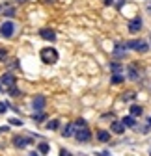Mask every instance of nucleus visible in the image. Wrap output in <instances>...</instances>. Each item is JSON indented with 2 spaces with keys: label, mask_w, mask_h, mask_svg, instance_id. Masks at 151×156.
I'll list each match as a JSON object with an SVG mask.
<instances>
[{
  "label": "nucleus",
  "mask_w": 151,
  "mask_h": 156,
  "mask_svg": "<svg viewBox=\"0 0 151 156\" xmlns=\"http://www.w3.org/2000/svg\"><path fill=\"white\" fill-rule=\"evenodd\" d=\"M140 30H142V19H140V17L133 19V21H129V32H131V34H136V32H140Z\"/></svg>",
  "instance_id": "nucleus-10"
},
{
  "label": "nucleus",
  "mask_w": 151,
  "mask_h": 156,
  "mask_svg": "<svg viewBox=\"0 0 151 156\" xmlns=\"http://www.w3.org/2000/svg\"><path fill=\"white\" fill-rule=\"evenodd\" d=\"M97 140H99L101 143L110 141V132H106V130H99V132H97Z\"/></svg>",
  "instance_id": "nucleus-14"
},
{
  "label": "nucleus",
  "mask_w": 151,
  "mask_h": 156,
  "mask_svg": "<svg viewBox=\"0 0 151 156\" xmlns=\"http://www.w3.org/2000/svg\"><path fill=\"white\" fill-rule=\"evenodd\" d=\"M2 13H4V19H11V17H15V8L8 6V8H6Z\"/></svg>",
  "instance_id": "nucleus-22"
},
{
  "label": "nucleus",
  "mask_w": 151,
  "mask_h": 156,
  "mask_svg": "<svg viewBox=\"0 0 151 156\" xmlns=\"http://www.w3.org/2000/svg\"><path fill=\"white\" fill-rule=\"evenodd\" d=\"M125 48H133V50L142 52V54L149 50L147 43H145V41H142V39H133V41H127V43H125Z\"/></svg>",
  "instance_id": "nucleus-4"
},
{
  "label": "nucleus",
  "mask_w": 151,
  "mask_h": 156,
  "mask_svg": "<svg viewBox=\"0 0 151 156\" xmlns=\"http://www.w3.org/2000/svg\"><path fill=\"white\" fill-rule=\"evenodd\" d=\"M112 84H121V82H125V76L121 74V73H118V74H112V80H110Z\"/></svg>",
  "instance_id": "nucleus-19"
},
{
  "label": "nucleus",
  "mask_w": 151,
  "mask_h": 156,
  "mask_svg": "<svg viewBox=\"0 0 151 156\" xmlns=\"http://www.w3.org/2000/svg\"><path fill=\"white\" fill-rule=\"evenodd\" d=\"M90 138H91V132L88 130V126H84V128H77V130H75V140H77L79 143H88Z\"/></svg>",
  "instance_id": "nucleus-5"
},
{
  "label": "nucleus",
  "mask_w": 151,
  "mask_h": 156,
  "mask_svg": "<svg viewBox=\"0 0 151 156\" xmlns=\"http://www.w3.org/2000/svg\"><path fill=\"white\" fill-rule=\"evenodd\" d=\"M97 156H110L108 152H105V151H101V152H97Z\"/></svg>",
  "instance_id": "nucleus-32"
},
{
  "label": "nucleus",
  "mask_w": 151,
  "mask_h": 156,
  "mask_svg": "<svg viewBox=\"0 0 151 156\" xmlns=\"http://www.w3.org/2000/svg\"><path fill=\"white\" fill-rule=\"evenodd\" d=\"M39 56H41V62H43V63H47V65L56 63V62H58V58H60V56H58V50H56V48H50V47L41 48Z\"/></svg>",
  "instance_id": "nucleus-2"
},
{
  "label": "nucleus",
  "mask_w": 151,
  "mask_h": 156,
  "mask_svg": "<svg viewBox=\"0 0 151 156\" xmlns=\"http://www.w3.org/2000/svg\"><path fill=\"white\" fill-rule=\"evenodd\" d=\"M114 58H125V54H127V48H125V45H116V48H114Z\"/></svg>",
  "instance_id": "nucleus-13"
},
{
  "label": "nucleus",
  "mask_w": 151,
  "mask_h": 156,
  "mask_svg": "<svg viewBox=\"0 0 151 156\" xmlns=\"http://www.w3.org/2000/svg\"><path fill=\"white\" fill-rule=\"evenodd\" d=\"M110 130L114 132V134H123L125 132V125L121 121H114V123L110 125Z\"/></svg>",
  "instance_id": "nucleus-11"
},
{
  "label": "nucleus",
  "mask_w": 151,
  "mask_h": 156,
  "mask_svg": "<svg viewBox=\"0 0 151 156\" xmlns=\"http://www.w3.org/2000/svg\"><path fill=\"white\" fill-rule=\"evenodd\" d=\"M32 143V138H28V136H15L13 138V147L15 149H24Z\"/></svg>",
  "instance_id": "nucleus-6"
},
{
  "label": "nucleus",
  "mask_w": 151,
  "mask_h": 156,
  "mask_svg": "<svg viewBox=\"0 0 151 156\" xmlns=\"http://www.w3.org/2000/svg\"><path fill=\"white\" fill-rule=\"evenodd\" d=\"M60 156H71V152H69L67 149H62V151H60Z\"/></svg>",
  "instance_id": "nucleus-28"
},
{
  "label": "nucleus",
  "mask_w": 151,
  "mask_h": 156,
  "mask_svg": "<svg viewBox=\"0 0 151 156\" xmlns=\"http://www.w3.org/2000/svg\"><path fill=\"white\" fill-rule=\"evenodd\" d=\"M45 97L43 95H35L34 97V101H32V108H34V112H43L45 110Z\"/></svg>",
  "instance_id": "nucleus-7"
},
{
  "label": "nucleus",
  "mask_w": 151,
  "mask_h": 156,
  "mask_svg": "<svg viewBox=\"0 0 151 156\" xmlns=\"http://www.w3.org/2000/svg\"><path fill=\"white\" fill-rule=\"evenodd\" d=\"M6 58H8V50L0 48V62H6Z\"/></svg>",
  "instance_id": "nucleus-26"
},
{
  "label": "nucleus",
  "mask_w": 151,
  "mask_h": 156,
  "mask_svg": "<svg viewBox=\"0 0 151 156\" xmlns=\"http://www.w3.org/2000/svg\"><path fill=\"white\" fill-rule=\"evenodd\" d=\"M8 130H9L8 126H0V132H8Z\"/></svg>",
  "instance_id": "nucleus-33"
},
{
  "label": "nucleus",
  "mask_w": 151,
  "mask_h": 156,
  "mask_svg": "<svg viewBox=\"0 0 151 156\" xmlns=\"http://www.w3.org/2000/svg\"><path fill=\"white\" fill-rule=\"evenodd\" d=\"M134 97H136L134 91H127V95H123V101H133Z\"/></svg>",
  "instance_id": "nucleus-23"
},
{
  "label": "nucleus",
  "mask_w": 151,
  "mask_h": 156,
  "mask_svg": "<svg viewBox=\"0 0 151 156\" xmlns=\"http://www.w3.org/2000/svg\"><path fill=\"white\" fill-rule=\"evenodd\" d=\"M58 126H60V121H58V119H50V121L47 123V128H49V130H58Z\"/></svg>",
  "instance_id": "nucleus-21"
},
{
  "label": "nucleus",
  "mask_w": 151,
  "mask_h": 156,
  "mask_svg": "<svg viewBox=\"0 0 151 156\" xmlns=\"http://www.w3.org/2000/svg\"><path fill=\"white\" fill-rule=\"evenodd\" d=\"M127 76H129V80H140V73H138V67L134 65V63H131L129 67H127Z\"/></svg>",
  "instance_id": "nucleus-9"
},
{
  "label": "nucleus",
  "mask_w": 151,
  "mask_h": 156,
  "mask_svg": "<svg viewBox=\"0 0 151 156\" xmlns=\"http://www.w3.org/2000/svg\"><path fill=\"white\" fill-rule=\"evenodd\" d=\"M39 37H41V39H45V41L54 43V41H56V32H54V30H50V28H41V30H39Z\"/></svg>",
  "instance_id": "nucleus-8"
},
{
  "label": "nucleus",
  "mask_w": 151,
  "mask_h": 156,
  "mask_svg": "<svg viewBox=\"0 0 151 156\" xmlns=\"http://www.w3.org/2000/svg\"><path fill=\"white\" fill-rule=\"evenodd\" d=\"M8 91H9V95H11V97H19V95H21V91L17 89V86H15V87H11V89H8Z\"/></svg>",
  "instance_id": "nucleus-27"
},
{
  "label": "nucleus",
  "mask_w": 151,
  "mask_h": 156,
  "mask_svg": "<svg viewBox=\"0 0 151 156\" xmlns=\"http://www.w3.org/2000/svg\"><path fill=\"white\" fill-rule=\"evenodd\" d=\"M110 71H112V74H118V73L123 71V67H121V63H118V62H112V63H110Z\"/></svg>",
  "instance_id": "nucleus-18"
},
{
  "label": "nucleus",
  "mask_w": 151,
  "mask_h": 156,
  "mask_svg": "<svg viewBox=\"0 0 151 156\" xmlns=\"http://www.w3.org/2000/svg\"><path fill=\"white\" fill-rule=\"evenodd\" d=\"M17 86V78L11 73H4L0 74V89H11Z\"/></svg>",
  "instance_id": "nucleus-3"
},
{
  "label": "nucleus",
  "mask_w": 151,
  "mask_h": 156,
  "mask_svg": "<svg viewBox=\"0 0 151 156\" xmlns=\"http://www.w3.org/2000/svg\"><path fill=\"white\" fill-rule=\"evenodd\" d=\"M32 119H34L35 123H41V121H45V113H43V112H34Z\"/></svg>",
  "instance_id": "nucleus-20"
},
{
  "label": "nucleus",
  "mask_w": 151,
  "mask_h": 156,
  "mask_svg": "<svg viewBox=\"0 0 151 156\" xmlns=\"http://www.w3.org/2000/svg\"><path fill=\"white\" fill-rule=\"evenodd\" d=\"M105 2V6H110V4H114V0H103Z\"/></svg>",
  "instance_id": "nucleus-30"
},
{
  "label": "nucleus",
  "mask_w": 151,
  "mask_h": 156,
  "mask_svg": "<svg viewBox=\"0 0 151 156\" xmlns=\"http://www.w3.org/2000/svg\"><path fill=\"white\" fill-rule=\"evenodd\" d=\"M73 134H75V126H73V123L65 125V128L62 130V136H64V138H71Z\"/></svg>",
  "instance_id": "nucleus-15"
},
{
  "label": "nucleus",
  "mask_w": 151,
  "mask_h": 156,
  "mask_svg": "<svg viewBox=\"0 0 151 156\" xmlns=\"http://www.w3.org/2000/svg\"><path fill=\"white\" fill-rule=\"evenodd\" d=\"M8 108H9V104H8V102H0V115L6 113V112H8Z\"/></svg>",
  "instance_id": "nucleus-24"
},
{
  "label": "nucleus",
  "mask_w": 151,
  "mask_h": 156,
  "mask_svg": "<svg viewBox=\"0 0 151 156\" xmlns=\"http://www.w3.org/2000/svg\"><path fill=\"white\" fill-rule=\"evenodd\" d=\"M49 151H50V145L47 143V141H41L39 145H37V152H39V154H49Z\"/></svg>",
  "instance_id": "nucleus-16"
},
{
  "label": "nucleus",
  "mask_w": 151,
  "mask_h": 156,
  "mask_svg": "<svg viewBox=\"0 0 151 156\" xmlns=\"http://www.w3.org/2000/svg\"><path fill=\"white\" fill-rule=\"evenodd\" d=\"M17 63H19V62H17V60H13V62H11V65H9V67H11V69H17Z\"/></svg>",
  "instance_id": "nucleus-29"
},
{
  "label": "nucleus",
  "mask_w": 151,
  "mask_h": 156,
  "mask_svg": "<svg viewBox=\"0 0 151 156\" xmlns=\"http://www.w3.org/2000/svg\"><path fill=\"white\" fill-rule=\"evenodd\" d=\"M28 156H39V152H37V151H32V152H28Z\"/></svg>",
  "instance_id": "nucleus-31"
},
{
  "label": "nucleus",
  "mask_w": 151,
  "mask_h": 156,
  "mask_svg": "<svg viewBox=\"0 0 151 156\" xmlns=\"http://www.w3.org/2000/svg\"><path fill=\"white\" fill-rule=\"evenodd\" d=\"M47 2H49V0H47Z\"/></svg>",
  "instance_id": "nucleus-34"
},
{
  "label": "nucleus",
  "mask_w": 151,
  "mask_h": 156,
  "mask_svg": "<svg viewBox=\"0 0 151 156\" xmlns=\"http://www.w3.org/2000/svg\"><path fill=\"white\" fill-rule=\"evenodd\" d=\"M123 125H125V128H134L136 126V119L133 115H127V117H123V121H121Z\"/></svg>",
  "instance_id": "nucleus-12"
},
{
  "label": "nucleus",
  "mask_w": 151,
  "mask_h": 156,
  "mask_svg": "<svg viewBox=\"0 0 151 156\" xmlns=\"http://www.w3.org/2000/svg\"><path fill=\"white\" fill-rule=\"evenodd\" d=\"M9 123H11L13 126H23V121H21V119H17V117H13V119H9Z\"/></svg>",
  "instance_id": "nucleus-25"
},
{
  "label": "nucleus",
  "mask_w": 151,
  "mask_h": 156,
  "mask_svg": "<svg viewBox=\"0 0 151 156\" xmlns=\"http://www.w3.org/2000/svg\"><path fill=\"white\" fill-rule=\"evenodd\" d=\"M142 113H144L142 106H138V104H133V106H131V115H133V117H140Z\"/></svg>",
  "instance_id": "nucleus-17"
},
{
  "label": "nucleus",
  "mask_w": 151,
  "mask_h": 156,
  "mask_svg": "<svg viewBox=\"0 0 151 156\" xmlns=\"http://www.w3.org/2000/svg\"><path fill=\"white\" fill-rule=\"evenodd\" d=\"M17 32V24L13 21H9V19H4L2 24H0V37L2 39H11Z\"/></svg>",
  "instance_id": "nucleus-1"
}]
</instances>
